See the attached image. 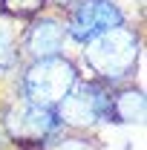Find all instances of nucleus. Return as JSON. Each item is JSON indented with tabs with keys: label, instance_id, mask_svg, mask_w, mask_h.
I'll return each mask as SVG.
<instances>
[{
	"label": "nucleus",
	"instance_id": "obj_1",
	"mask_svg": "<svg viewBox=\"0 0 147 150\" xmlns=\"http://www.w3.org/2000/svg\"><path fill=\"white\" fill-rule=\"evenodd\" d=\"M141 52H144V38L141 29L133 23L112 26L95 40L84 43L81 49H75V64L81 75L95 78L101 84H107L110 90L124 87L130 81H136V75L141 69Z\"/></svg>",
	"mask_w": 147,
	"mask_h": 150
},
{
	"label": "nucleus",
	"instance_id": "obj_2",
	"mask_svg": "<svg viewBox=\"0 0 147 150\" xmlns=\"http://www.w3.org/2000/svg\"><path fill=\"white\" fill-rule=\"evenodd\" d=\"M78 81H81V69H78L75 58L66 52V55L23 61L15 78L6 81V87H9V93L20 95L26 101L55 107Z\"/></svg>",
	"mask_w": 147,
	"mask_h": 150
},
{
	"label": "nucleus",
	"instance_id": "obj_3",
	"mask_svg": "<svg viewBox=\"0 0 147 150\" xmlns=\"http://www.w3.org/2000/svg\"><path fill=\"white\" fill-rule=\"evenodd\" d=\"M0 127L9 133L18 150H40L49 139H55L64 130L55 107L26 101L9 90H3L0 98Z\"/></svg>",
	"mask_w": 147,
	"mask_h": 150
},
{
	"label": "nucleus",
	"instance_id": "obj_4",
	"mask_svg": "<svg viewBox=\"0 0 147 150\" xmlns=\"http://www.w3.org/2000/svg\"><path fill=\"white\" fill-rule=\"evenodd\" d=\"M110 95L107 84L81 75L69 93L55 104L61 127L72 133H95L98 127H110Z\"/></svg>",
	"mask_w": 147,
	"mask_h": 150
},
{
	"label": "nucleus",
	"instance_id": "obj_5",
	"mask_svg": "<svg viewBox=\"0 0 147 150\" xmlns=\"http://www.w3.org/2000/svg\"><path fill=\"white\" fill-rule=\"evenodd\" d=\"M127 12L118 0H75L64 12V26L69 38V49H81L112 26L127 23Z\"/></svg>",
	"mask_w": 147,
	"mask_h": 150
},
{
	"label": "nucleus",
	"instance_id": "obj_6",
	"mask_svg": "<svg viewBox=\"0 0 147 150\" xmlns=\"http://www.w3.org/2000/svg\"><path fill=\"white\" fill-rule=\"evenodd\" d=\"M66 52H69V38H66L64 15L46 9L35 18L23 20V29H20V55H23V61L66 55Z\"/></svg>",
	"mask_w": 147,
	"mask_h": 150
},
{
	"label": "nucleus",
	"instance_id": "obj_7",
	"mask_svg": "<svg viewBox=\"0 0 147 150\" xmlns=\"http://www.w3.org/2000/svg\"><path fill=\"white\" fill-rule=\"evenodd\" d=\"M147 115V98L144 90L130 81L124 87H115L110 95V127H124V124H141Z\"/></svg>",
	"mask_w": 147,
	"mask_h": 150
},
{
	"label": "nucleus",
	"instance_id": "obj_8",
	"mask_svg": "<svg viewBox=\"0 0 147 150\" xmlns=\"http://www.w3.org/2000/svg\"><path fill=\"white\" fill-rule=\"evenodd\" d=\"M20 29L23 23L6 12H0V81H12L23 64L20 55Z\"/></svg>",
	"mask_w": 147,
	"mask_h": 150
},
{
	"label": "nucleus",
	"instance_id": "obj_9",
	"mask_svg": "<svg viewBox=\"0 0 147 150\" xmlns=\"http://www.w3.org/2000/svg\"><path fill=\"white\" fill-rule=\"evenodd\" d=\"M40 150H104L95 133H72L61 130L55 139H49Z\"/></svg>",
	"mask_w": 147,
	"mask_h": 150
},
{
	"label": "nucleus",
	"instance_id": "obj_10",
	"mask_svg": "<svg viewBox=\"0 0 147 150\" xmlns=\"http://www.w3.org/2000/svg\"><path fill=\"white\" fill-rule=\"evenodd\" d=\"M0 12H6V15H12V18H18L23 23V20L46 12V0H3Z\"/></svg>",
	"mask_w": 147,
	"mask_h": 150
},
{
	"label": "nucleus",
	"instance_id": "obj_11",
	"mask_svg": "<svg viewBox=\"0 0 147 150\" xmlns=\"http://www.w3.org/2000/svg\"><path fill=\"white\" fill-rule=\"evenodd\" d=\"M72 3H75V0H46V9H49V12H58V15H64Z\"/></svg>",
	"mask_w": 147,
	"mask_h": 150
},
{
	"label": "nucleus",
	"instance_id": "obj_12",
	"mask_svg": "<svg viewBox=\"0 0 147 150\" xmlns=\"http://www.w3.org/2000/svg\"><path fill=\"white\" fill-rule=\"evenodd\" d=\"M0 150H18V144L9 139V133L3 130V127H0Z\"/></svg>",
	"mask_w": 147,
	"mask_h": 150
},
{
	"label": "nucleus",
	"instance_id": "obj_13",
	"mask_svg": "<svg viewBox=\"0 0 147 150\" xmlns=\"http://www.w3.org/2000/svg\"><path fill=\"white\" fill-rule=\"evenodd\" d=\"M3 84H6V81H0V98H3Z\"/></svg>",
	"mask_w": 147,
	"mask_h": 150
},
{
	"label": "nucleus",
	"instance_id": "obj_14",
	"mask_svg": "<svg viewBox=\"0 0 147 150\" xmlns=\"http://www.w3.org/2000/svg\"><path fill=\"white\" fill-rule=\"evenodd\" d=\"M0 3H3V0H0Z\"/></svg>",
	"mask_w": 147,
	"mask_h": 150
}]
</instances>
